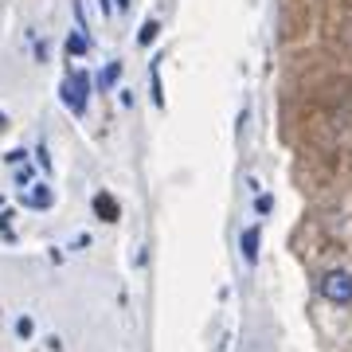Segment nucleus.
Masks as SVG:
<instances>
[{
  "instance_id": "obj_1",
  "label": "nucleus",
  "mask_w": 352,
  "mask_h": 352,
  "mask_svg": "<svg viewBox=\"0 0 352 352\" xmlns=\"http://www.w3.org/2000/svg\"><path fill=\"white\" fill-rule=\"evenodd\" d=\"M317 289H321V298L333 305H352V274L349 270H325L321 274V282H317Z\"/></svg>"
},
{
  "instance_id": "obj_2",
  "label": "nucleus",
  "mask_w": 352,
  "mask_h": 352,
  "mask_svg": "<svg viewBox=\"0 0 352 352\" xmlns=\"http://www.w3.org/2000/svg\"><path fill=\"white\" fill-rule=\"evenodd\" d=\"M87 98H90V75L71 71V75L59 82V102H63L71 113H87Z\"/></svg>"
},
{
  "instance_id": "obj_3",
  "label": "nucleus",
  "mask_w": 352,
  "mask_h": 352,
  "mask_svg": "<svg viewBox=\"0 0 352 352\" xmlns=\"http://www.w3.org/2000/svg\"><path fill=\"white\" fill-rule=\"evenodd\" d=\"M258 239H263V231H258V227H247V231H243L239 251H243V258H247V266L258 263Z\"/></svg>"
},
{
  "instance_id": "obj_4",
  "label": "nucleus",
  "mask_w": 352,
  "mask_h": 352,
  "mask_svg": "<svg viewBox=\"0 0 352 352\" xmlns=\"http://www.w3.org/2000/svg\"><path fill=\"white\" fill-rule=\"evenodd\" d=\"M24 204L32 208V212H47L51 208V188L47 184H32V188L24 192Z\"/></svg>"
},
{
  "instance_id": "obj_5",
  "label": "nucleus",
  "mask_w": 352,
  "mask_h": 352,
  "mask_svg": "<svg viewBox=\"0 0 352 352\" xmlns=\"http://www.w3.org/2000/svg\"><path fill=\"white\" fill-rule=\"evenodd\" d=\"M149 90H153V102L164 110V90H161V59H153L149 67Z\"/></svg>"
},
{
  "instance_id": "obj_6",
  "label": "nucleus",
  "mask_w": 352,
  "mask_h": 352,
  "mask_svg": "<svg viewBox=\"0 0 352 352\" xmlns=\"http://www.w3.org/2000/svg\"><path fill=\"white\" fill-rule=\"evenodd\" d=\"M94 208H98V215L106 219V223H113V219H118V204H113V196H106V192H98Z\"/></svg>"
},
{
  "instance_id": "obj_7",
  "label": "nucleus",
  "mask_w": 352,
  "mask_h": 352,
  "mask_svg": "<svg viewBox=\"0 0 352 352\" xmlns=\"http://www.w3.org/2000/svg\"><path fill=\"white\" fill-rule=\"evenodd\" d=\"M122 78V63H106V71L98 75V90H113Z\"/></svg>"
},
{
  "instance_id": "obj_8",
  "label": "nucleus",
  "mask_w": 352,
  "mask_h": 352,
  "mask_svg": "<svg viewBox=\"0 0 352 352\" xmlns=\"http://www.w3.org/2000/svg\"><path fill=\"white\" fill-rule=\"evenodd\" d=\"M157 36H161V24H157V20L149 16V20L141 24V32H138V43H141V47H149V43H153Z\"/></svg>"
},
{
  "instance_id": "obj_9",
  "label": "nucleus",
  "mask_w": 352,
  "mask_h": 352,
  "mask_svg": "<svg viewBox=\"0 0 352 352\" xmlns=\"http://www.w3.org/2000/svg\"><path fill=\"white\" fill-rule=\"evenodd\" d=\"M87 51H90V39L82 32H71L67 36V55H87Z\"/></svg>"
},
{
  "instance_id": "obj_10",
  "label": "nucleus",
  "mask_w": 352,
  "mask_h": 352,
  "mask_svg": "<svg viewBox=\"0 0 352 352\" xmlns=\"http://www.w3.org/2000/svg\"><path fill=\"white\" fill-rule=\"evenodd\" d=\"M16 184H24V188H32V184H36V173H32V164H28V168H16Z\"/></svg>"
},
{
  "instance_id": "obj_11",
  "label": "nucleus",
  "mask_w": 352,
  "mask_h": 352,
  "mask_svg": "<svg viewBox=\"0 0 352 352\" xmlns=\"http://www.w3.org/2000/svg\"><path fill=\"white\" fill-rule=\"evenodd\" d=\"M270 208H274V200H270V196H258V200H254V212H258V215H266Z\"/></svg>"
},
{
  "instance_id": "obj_12",
  "label": "nucleus",
  "mask_w": 352,
  "mask_h": 352,
  "mask_svg": "<svg viewBox=\"0 0 352 352\" xmlns=\"http://www.w3.org/2000/svg\"><path fill=\"white\" fill-rule=\"evenodd\" d=\"M16 329H20V337H32V321H28V317H20V325Z\"/></svg>"
},
{
  "instance_id": "obj_13",
  "label": "nucleus",
  "mask_w": 352,
  "mask_h": 352,
  "mask_svg": "<svg viewBox=\"0 0 352 352\" xmlns=\"http://www.w3.org/2000/svg\"><path fill=\"white\" fill-rule=\"evenodd\" d=\"M113 8H118V12H126V8H129V0H113Z\"/></svg>"
}]
</instances>
